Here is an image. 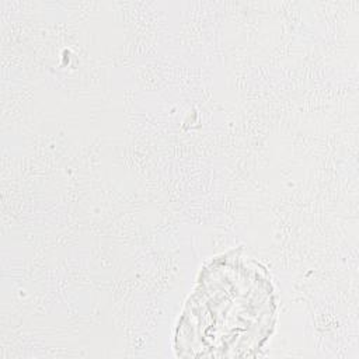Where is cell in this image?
Listing matches in <instances>:
<instances>
[{
    "instance_id": "1",
    "label": "cell",
    "mask_w": 359,
    "mask_h": 359,
    "mask_svg": "<svg viewBox=\"0 0 359 359\" xmlns=\"http://www.w3.org/2000/svg\"><path fill=\"white\" fill-rule=\"evenodd\" d=\"M275 294L262 268L223 255L199 275L178 321L175 346L184 356H247L269 337Z\"/></svg>"
}]
</instances>
